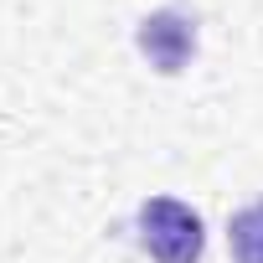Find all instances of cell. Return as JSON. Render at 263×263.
Returning <instances> with one entry per match:
<instances>
[{
	"label": "cell",
	"instance_id": "6da1fadb",
	"mask_svg": "<svg viewBox=\"0 0 263 263\" xmlns=\"http://www.w3.org/2000/svg\"><path fill=\"white\" fill-rule=\"evenodd\" d=\"M140 242L155 263H196L206 248L201 217L176 196H150L140 206Z\"/></svg>",
	"mask_w": 263,
	"mask_h": 263
},
{
	"label": "cell",
	"instance_id": "7a4b0ae2",
	"mask_svg": "<svg viewBox=\"0 0 263 263\" xmlns=\"http://www.w3.org/2000/svg\"><path fill=\"white\" fill-rule=\"evenodd\" d=\"M135 47H140V57H145L155 72L176 78V72H186V62L196 57V21H191L186 11H176V6L150 11V16L140 21V31H135Z\"/></svg>",
	"mask_w": 263,
	"mask_h": 263
},
{
	"label": "cell",
	"instance_id": "3957f363",
	"mask_svg": "<svg viewBox=\"0 0 263 263\" xmlns=\"http://www.w3.org/2000/svg\"><path fill=\"white\" fill-rule=\"evenodd\" d=\"M227 242H232V258H237V263H263V201L232 212Z\"/></svg>",
	"mask_w": 263,
	"mask_h": 263
}]
</instances>
